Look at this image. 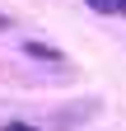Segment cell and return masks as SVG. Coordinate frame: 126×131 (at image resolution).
I'll list each match as a JSON object with an SVG mask.
<instances>
[{"label":"cell","mask_w":126,"mask_h":131,"mask_svg":"<svg viewBox=\"0 0 126 131\" xmlns=\"http://www.w3.org/2000/svg\"><path fill=\"white\" fill-rule=\"evenodd\" d=\"M89 9H98V14H117V19H126V0H84Z\"/></svg>","instance_id":"cell-1"},{"label":"cell","mask_w":126,"mask_h":131,"mask_svg":"<svg viewBox=\"0 0 126 131\" xmlns=\"http://www.w3.org/2000/svg\"><path fill=\"white\" fill-rule=\"evenodd\" d=\"M23 52H28V56H37V61H61V52H52L47 42H28Z\"/></svg>","instance_id":"cell-2"},{"label":"cell","mask_w":126,"mask_h":131,"mask_svg":"<svg viewBox=\"0 0 126 131\" xmlns=\"http://www.w3.org/2000/svg\"><path fill=\"white\" fill-rule=\"evenodd\" d=\"M5 131H33V126H28V122H9Z\"/></svg>","instance_id":"cell-3"}]
</instances>
